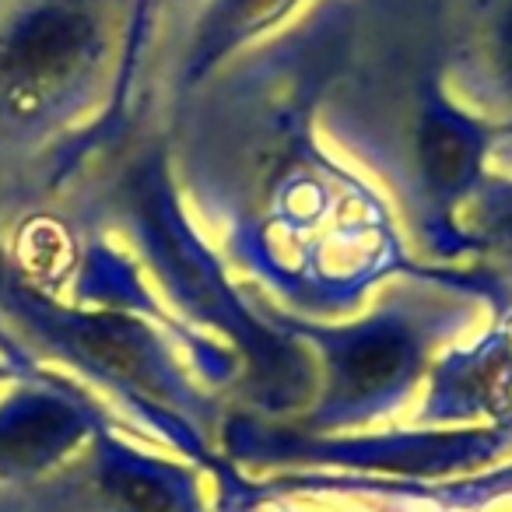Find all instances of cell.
I'll use <instances>...</instances> for the list:
<instances>
[{
	"mask_svg": "<svg viewBox=\"0 0 512 512\" xmlns=\"http://www.w3.org/2000/svg\"><path fill=\"white\" fill-rule=\"evenodd\" d=\"M351 369L358 372V379L365 383H383L393 372L400 369V344L393 341H369L358 344L355 358H351Z\"/></svg>",
	"mask_w": 512,
	"mask_h": 512,
	"instance_id": "1",
	"label": "cell"
},
{
	"mask_svg": "<svg viewBox=\"0 0 512 512\" xmlns=\"http://www.w3.org/2000/svg\"><path fill=\"white\" fill-rule=\"evenodd\" d=\"M509 60H512V53H509Z\"/></svg>",
	"mask_w": 512,
	"mask_h": 512,
	"instance_id": "2",
	"label": "cell"
}]
</instances>
